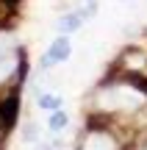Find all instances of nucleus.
Returning <instances> with one entry per match:
<instances>
[{
  "instance_id": "7ed1b4c3",
  "label": "nucleus",
  "mask_w": 147,
  "mask_h": 150,
  "mask_svg": "<svg viewBox=\"0 0 147 150\" xmlns=\"http://www.w3.org/2000/svg\"><path fill=\"white\" fill-rule=\"evenodd\" d=\"M83 150H117V142L106 134H92L83 142Z\"/></svg>"
},
{
  "instance_id": "f257e3e1",
  "label": "nucleus",
  "mask_w": 147,
  "mask_h": 150,
  "mask_svg": "<svg viewBox=\"0 0 147 150\" xmlns=\"http://www.w3.org/2000/svg\"><path fill=\"white\" fill-rule=\"evenodd\" d=\"M97 103L103 108H139L144 103V95L131 86H108L97 95Z\"/></svg>"
},
{
  "instance_id": "423d86ee",
  "label": "nucleus",
  "mask_w": 147,
  "mask_h": 150,
  "mask_svg": "<svg viewBox=\"0 0 147 150\" xmlns=\"http://www.w3.org/2000/svg\"><path fill=\"white\" fill-rule=\"evenodd\" d=\"M58 103H61L58 95H42V97H39V108H47V111H56Z\"/></svg>"
},
{
  "instance_id": "9d476101",
  "label": "nucleus",
  "mask_w": 147,
  "mask_h": 150,
  "mask_svg": "<svg viewBox=\"0 0 147 150\" xmlns=\"http://www.w3.org/2000/svg\"><path fill=\"white\" fill-rule=\"evenodd\" d=\"M33 136H36V128L28 122V125H25V139H33Z\"/></svg>"
},
{
  "instance_id": "6e6552de",
  "label": "nucleus",
  "mask_w": 147,
  "mask_h": 150,
  "mask_svg": "<svg viewBox=\"0 0 147 150\" xmlns=\"http://www.w3.org/2000/svg\"><path fill=\"white\" fill-rule=\"evenodd\" d=\"M128 64H133V67H142V64H144V56H131V59H128Z\"/></svg>"
},
{
  "instance_id": "20e7f679",
  "label": "nucleus",
  "mask_w": 147,
  "mask_h": 150,
  "mask_svg": "<svg viewBox=\"0 0 147 150\" xmlns=\"http://www.w3.org/2000/svg\"><path fill=\"white\" fill-rule=\"evenodd\" d=\"M78 25H81V14H70V17H61L58 20V31H64V33L75 31Z\"/></svg>"
},
{
  "instance_id": "39448f33",
  "label": "nucleus",
  "mask_w": 147,
  "mask_h": 150,
  "mask_svg": "<svg viewBox=\"0 0 147 150\" xmlns=\"http://www.w3.org/2000/svg\"><path fill=\"white\" fill-rule=\"evenodd\" d=\"M67 122H70V117H67L64 111H56L53 117H50V131H53V134H58V131L67 128Z\"/></svg>"
},
{
  "instance_id": "1a4fd4ad",
  "label": "nucleus",
  "mask_w": 147,
  "mask_h": 150,
  "mask_svg": "<svg viewBox=\"0 0 147 150\" xmlns=\"http://www.w3.org/2000/svg\"><path fill=\"white\" fill-rule=\"evenodd\" d=\"M53 64H56V61L50 59V53H44L42 56V70H47V67H53Z\"/></svg>"
},
{
  "instance_id": "f03ea898",
  "label": "nucleus",
  "mask_w": 147,
  "mask_h": 150,
  "mask_svg": "<svg viewBox=\"0 0 147 150\" xmlns=\"http://www.w3.org/2000/svg\"><path fill=\"white\" fill-rule=\"evenodd\" d=\"M70 50H72V45H70V36H58L53 45H50V59L53 61H67L70 59Z\"/></svg>"
},
{
  "instance_id": "0eeeda50",
  "label": "nucleus",
  "mask_w": 147,
  "mask_h": 150,
  "mask_svg": "<svg viewBox=\"0 0 147 150\" xmlns=\"http://www.w3.org/2000/svg\"><path fill=\"white\" fill-rule=\"evenodd\" d=\"M14 64H17V61H14V53H8V56H0V81H3L6 75H8L11 70H14Z\"/></svg>"
}]
</instances>
